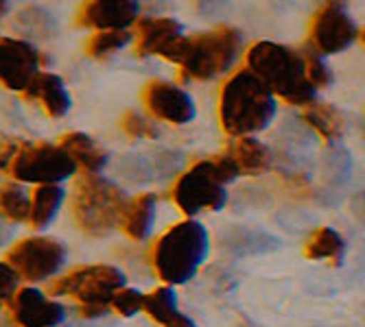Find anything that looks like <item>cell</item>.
I'll return each mask as SVG.
<instances>
[{"mask_svg":"<svg viewBox=\"0 0 365 327\" xmlns=\"http://www.w3.org/2000/svg\"><path fill=\"white\" fill-rule=\"evenodd\" d=\"M243 48V36L235 26H219L215 31L178 38L160 55L178 65L190 79L210 81L232 68Z\"/></svg>","mask_w":365,"mask_h":327,"instance_id":"cell-1","label":"cell"},{"mask_svg":"<svg viewBox=\"0 0 365 327\" xmlns=\"http://www.w3.org/2000/svg\"><path fill=\"white\" fill-rule=\"evenodd\" d=\"M221 127L232 138H252L276 116V98L256 75L241 70L221 90Z\"/></svg>","mask_w":365,"mask_h":327,"instance_id":"cell-2","label":"cell"},{"mask_svg":"<svg viewBox=\"0 0 365 327\" xmlns=\"http://www.w3.org/2000/svg\"><path fill=\"white\" fill-rule=\"evenodd\" d=\"M250 73L256 75L267 90L282 96L291 105H311L317 98V90L309 83L304 55L295 48L258 42L247 53Z\"/></svg>","mask_w":365,"mask_h":327,"instance_id":"cell-3","label":"cell"},{"mask_svg":"<svg viewBox=\"0 0 365 327\" xmlns=\"http://www.w3.org/2000/svg\"><path fill=\"white\" fill-rule=\"evenodd\" d=\"M210 251V238L204 225L182 220L164 234L153 249V267L164 284H186Z\"/></svg>","mask_w":365,"mask_h":327,"instance_id":"cell-4","label":"cell"},{"mask_svg":"<svg viewBox=\"0 0 365 327\" xmlns=\"http://www.w3.org/2000/svg\"><path fill=\"white\" fill-rule=\"evenodd\" d=\"M125 192L98 173H83L75 186L73 212L88 236H108L127 208Z\"/></svg>","mask_w":365,"mask_h":327,"instance_id":"cell-5","label":"cell"},{"mask_svg":"<svg viewBox=\"0 0 365 327\" xmlns=\"http://www.w3.org/2000/svg\"><path fill=\"white\" fill-rule=\"evenodd\" d=\"M125 288V275L110 264L81 267L48 284V294H71L81 304L83 318H98L108 314L114 294Z\"/></svg>","mask_w":365,"mask_h":327,"instance_id":"cell-6","label":"cell"},{"mask_svg":"<svg viewBox=\"0 0 365 327\" xmlns=\"http://www.w3.org/2000/svg\"><path fill=\"white\" fill-rule=\"evenodd\" d=\"M173 201L188 216H195L206 210L219 212L225 205L227 201L225 183L219 177L212 159L192 164V166L178 179L173 188Z\"/></svg>","mask_w":365,"mask_h":327,"instance_id":"cell-7","label":"cell"},{"mask_svg":"<svg viewBox=\"0 0 365 327\" xmlns=\"http://www.w3.org/2000/svg\"><path fill=\"white\" fill-rule=\"evenodd\" d=\"M75 171L77 164L71 155L53 144H22L11 164V175L18 181L40 186H55L73 177Z\"/></svg>","mask_w":365,"mask_h":327,"instance_id":"cell-8","label":"cell"},{"mask_svg":"<svg viewBox=\"0 0 365 327\" xmlns=\"http://www.w3.org/2000/svg\"><path fill=\"white\" fill-rule=\"evenodd\" d=\"M63 259L66 249L55 238H26L7 253L11 271L26 282H44L53 277L61 269Z\"/></svg>","mask_w":365,"mask_h":327,"instance_id":"cell-9","label":"cell"},{"mask_svg":"<svg viewBox=\"0 0 365 327\" xmlns=\"http://www.w3.org/2000/svg\"><path fill=\"white\" fill-rule=\"evenodd\" d=\"M356 24L352 22L344 3L324 5V9L315 16L311 26V40L319 57L346 50L356 40Z\"/></svg>","mask_w":365,"mask_h":327,"instance_id":"cell-10","label":"cell"},{"mask_svg":"<svg viewBox=\"0 0 365 327\" xmlns=\"http://www.w3.org/2000/svg\"><path fill=\"white\" fill-rule=\"evenodd\" d=\"M38 48L24 40H0V83L9 90L24 92L40 68Z\"/></svg>","mask_w":365,"mask_h":327,"instance_id":"cell-11","label":"cell"},{"mask_svg":"<svg viewBox=\"0 0 365 327\" xmlns=\"http://www.w3.org/2000/svg\"><path fill=\"white\" fill-rule=\"evenodd\" d=\"M184 166V155L175 151H158V153H134L123 155L116 161V171L131 183H151L169 179L180 173Z\"/></svg>","mask_w":365,"mask_h":327,"instance_id":"cell-12","label":"cell"},{"mask_svg":"<svg viewBox=\"0 0 365 327\" xmlns=\"http://www.w3.org/2000/svg\"><path fill=\"white\" fill-rule=\"evenodd\" d=\"M143 96L147 109L160 120L186 124L195 118V103L190 94L169 81H151Z\"/></svg>","mask_w":365,"mask_h":327,"instance_id":"cell-13","label":"cell"},{"mask_svg":"<svg viewBox=\"0 0 365 327\" xmlns=\"http://www.w3.org/2000/svg\"><path fill=\"white\" fill-rule=\"evenodd\" d=\"M9 308L20 327H57L66 318L63 308L38 288L18 290L9 301Z\"/></svg>","mask_w":365,"mask_h":327,"instance_id":"cell-14","label":"cell"},{"mask_svg":"<svg viewBox=\"0 0 365 327\" xmlns=\"http://www.w3.org/2000/svg\"><path fill=\"white\" fill-rule=\"evenodd\" d=\"M140 16V5L134 0H92L83 3L77 22L98 31H127Z\"/></svg>","mask_w":365,"mask_h":327,"instance_id":"cell-15","label":"cell"},{"mask_svg":"<svg viewBox=\"0 0 365 327\" xmlns=\"http://www.w3.org/2000/svg\"><path fill=\"white\" fill-rule=\"evenodd\" d=\"M217 157L225 164L235 179L241 175H260L272 168L269 146H264L256 138H235Z\"/></svg>","mask_w":365,"mask_h":327,"instance_id":"cell-16","label":"cell"},{"mask_svg":"<svg viewBox=\"0 0 365 327\" xmlns=\"http://www.w3.org/2000/svg\"><path fill=\"white\" fill-rule=\"evenodd\" d=\"M219 249L230 257H250L280 249V240L260 229L227 227L219 236Z\"/></svg>","mask_w":365,"mask_h":327,"instance_id":"cell-17","label":"cell"},{"mask_svg":"<svg viewBox=\"0 0 365 327\" xmlns=\"http://www.w3.org/2000/svg\"><path fill=\"white\" fill-rule=\"evenodd\" d=\"M24 96L42 103V107L53 118H61L71 109V94L63 85V79L53 73H38L31 85L24 90Z\"/></svg>","mask_w":365,"mask_h":327,"instance_id":"cell-18","label":"cell"},{"mask_svg":"<svg viewBox=\"0 0 365 327\" xmlns=\"http://www.w3.org/2000/svg\"><path fill=\"white\" fill-rule=\"evenodd\" d=\"M184 26L173 18H147L138 24V44L136 50L140 57L160 55L171 42L182 38Z\"/></svg>","mask_w":365,"mask_h":327,"instance_id":"cell-19","label":"cell"},{"mask_svg":"<svg viewBox=\"0 0 365 327\" xmlns=\"http://www.w3.org/2000/svg\"><path fill=\"white\" fill-rule=\"evenodd\" d=\"M143 310L162 327H197L186 314L178 310V297L171 286L155 288L151 294H147Z\"/></svg>","mask_w":365,"mask_h":327,"instance_id":"cell-20","label":"cell"},{"mask_svg":"<svg viewBox=\"0 0 365 327\" xmlns=\"http://www.w3.org/2000/svg\"><path fill=\"white\" fill-rule=\"evenodd\" d=\"M155 203H158V196L151 192H143L136 199H131L127 203L120 223L129 238L145 240L151 234V227L155 220Z\"/></svg>","mask_w":365,"mask_h":327,"instance_id":"cell-21","label":"cell"},{"mask_svg":"<svg viewBox=\"0 0 365 327\" xmlns=\"http://www.w3.org/2000/svg\"><path fill=\"white\" fill-rule=\"evenodd\" d=\"M66 153L71 155V159L79 166L86 168V173H98L108 166V153L98 146L90 136L81 134V131H73L66 134L59 144Z\"/></svg>","mask_w":365,"mask_h":327,"instance_id":"cell-22","label":"cell"},{"mask_svg":"<svg viewBox=\"0 0 365 327\" xmlns=\"http://www.w3.org/2000/svg\"><path fill=\"white\" fill-rule=\"evenodd\" d=\"M304 122L311 124L330 144L339 142L344 136V129H346V120H344L341 112L335 105L319 103V101H313L311 105L304 107Z\"/></svg>","mask_w":365,"mask_h":327,"instance_id":"cell-23","label":"cell"},{"mask_svg":"<svg viewBox=\"0 0 365 327\" xmlns=\"http://www.w3.org/2000/svg\"><path fill=\"white\" fill-rule=\"evenodd\" d=\"M344 253H346V240L333 227L315 229L304 249V255L309 259H330L335 267H339L344 262Z\"/></svg>","mask_w":365,"mask_h":327,"instance_id":"cell-24","label":"cell"},{"mask_svg":"<svg viewBox=\"0 0 365 327\" xmlns=\"http://www.w3.org/2000/svg\"><path fill=\"white\" fill-rule=\"evenodd\" d=\"M63 201V190L59 186H40L33 194V203H31V212L29 218L36 229H46L55 214L59 212Z\"/></svg>","mask_w":365,"mask_h":327,"instance_id":"cell-25","label":"cell"},{"mask_svg":"<svg viewBox=\"0 0 365 327\" xmlns=\"http://www.w3.org/2000/svg\"><path fill=\"white\" fill-rule=\"evenodd\" d=\"M14 26L24 33V36H31V38H40V40H46V38H53L57 33V20L53 14H48L46 9L42 7H36L31 5L26 9H22L14 22Z\"/></svg>","mask_w":365,"mask_h":327,"instance_id":"cell-26","label":"cell"},{"mask_svg":"<svg viewBox=\"0 0 365 327\" xmlns=\"http://www.w3.org/2000/svg\"><path fill=\"white\" fill-rule=\"evenodd\" d=\"M31 203L29 196L22 186L18 183H7L0 188V214L14 223H22L29 218Z\"/></svg>","mask_w":365,"mask_h":327,"instance_id":"cell-27","label":"cell"},{"mask_svg":"<svg viewBox=\"0 0 365 327\" xmlns=\"http://www.w3.org/2000/svg\"><path fill=\"white\" fill-rule=\"evenodd\" d=\"M131 42V33L129 31H101L94 33L86 44V53L94 59H106L120 48H125Z\"/></svg>","mask_w":365,"mask_h":327,"instance_id":"cell-28","label":"cell"},{"mask_svg":"<svg viewBox=\"0 0 365 327\" xmlns=\"http://www.w3.org/2000/svg\"><path fill=\"white\" fill-rule=\"evenodd\" d=\"M324 171H326V179L333 186L344 183L350 177V171H352V157H350V153L346 149L333 144V146L328 149L326 157H324Z\"/></svg>","mask_w":365,"mask_h":327,"instance_id":"cell-29","label":"cell"},{"mask_svg":"<svg viewBox=\"0 0 365 327\" xmlns=\"http://www.w3.org/2000/svg\"><path fill=\"white\" fill-rule=\"evenodd\" d=\"M120 127H123L125 134L131 136V138H149V140H153V138L160 136L158 127L138 112H127L123 116V120H120Z\"/></svg>","mask_w":365,"mask_h":327,"instance_id":"cell-30","label":"cell"},{"mask_svg":"<svg viewBox=\"0 0 365 327\" xmlns=\"http://www.w3.org/2000/svg\"><path fill=\"white\" fill-rule=\"evenodd\" d=\"M145 294L136 288H120L114 297L110 308H114L120 316H134L143 310Z\"/></svg>","mask_w":365,"mask_h":327,"instance_id":"cell-31","label":"cell"},{"mask_svg":"<svg viewBox=\"0 0 365 327\" xmlns=\"http://www.w3.org/2000/svg\"><path fill=\"white\" fill-rule=\"evenodd\" d=\"M304 55V61H307V77H309V83L317 90V87H328L333 83V73L330 68L324 63V59L315 53V50H307L302 53Z\"/></svg>","mask_w":365,"mask_h":327,"instance_id":"cell-32","label":"cell"},{"mask_svg":"<svg viewBox=\"0 0 365 327\" xmlns=\"http://www.w3.org/2000/svg\"><path fill=\"white\" fill-rule=\"evenodd\" d=\"M16 286H18V275L11 271L9 264L0 262V308L11 301V297L16 294Z\"/></svg>","mask_w":365,"mask_h":327,"instance_id":"cell-33","label":"cell"},{"mask_svg":"<svg viewBox=\"0 0 365 327\" xmlns=\"http://www.w3.org/2000/svg\"><path fill=\"white\" fill-rule=\"evenodd\" d=\"M20 146L22 144L16 138L0 134V173H5L11 166L16 155H18V151H20Z\"/></svg>","mask_w":365,"mask_h":327,"instance_id":"cell-34","label":"cell"},{"mask_svg":"<svg viewBox=\"0 0 365 327\" xmlns=\"http://www.w3.org/2000/svg\"><path fill=\"white\" fill-rule=\"evenodd\" d=\"M7 11H9V5H7V3H3V0H0V18L7 16Z\"/></svg>","mask_w":365,"mask_h":327,"instance_id":"cell-35","label":"cell"},{"mask_svg":"<svg viewBox=\"0 0 365 327\" xmlns=\"http://www.w3.org/2000/svg\"><path fill=\"white\" fill-rule=\"evenodd\" d=\"M241 327H252V325H241Z\"/></svg>","mask_w":365,"mask_h":327,"instance_id":"cell-36","label":"cell"}]
</instances>
